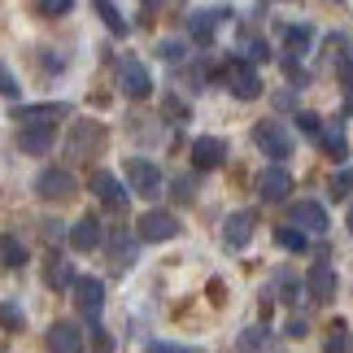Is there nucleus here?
I'll return each instance as SVG.
<instances>
[{"mask_svg": "<svg viewBox=\"0 0 353 353\" xmlns=\"http://www.w3.org/2000/svg\"><path fill=\"white\" fill-rule=\"evenodd\" d=\"M310 327H305V319H288V336H305Z\"/></svg>", "mask_w": 353, "mask_h": 353, "instance_id": "41", "label": "nucleus"}, {"mask_svg": "<svg viewBox=\"0 0 353 353\" xmlns=\"http://www.w3.org/2000/svg\"><path fill=\"white\" fill-rule=\"evenodd\" d=\"M161 61H170V65H179L183 57H188V44H183V39H161Z\"/></svg>", "mask_w": 353, "mask_h": 353, "instance_id": "33", "label": "nucleus"}, {"mask_svg": "<svg viewBox=\"0 0 353 353\" xmlns=\"http://www.w3.org/2000/svg\"><path fill=\"white\" fill-rule=\"evenodd\" d=\"M223 83H227V92H232L236 101H257V97H262V74H257V65L240 61V57L227 61Z\"/></svg>", "mask_w": 353, "mask_h": 353, "instance_id": "2", "label": "nucleus"}, {"mask_svg": "<svg viewBox=\"0 0 353 353\" xmlns=\"http://www.w3.org/2000/svg\"><path fill=\"white\" fill-rule=\"evenodd\" d=\"M253 144H257V153H266L275 166H283V157H292V135L283 122H253Z\"/></svg>", "mask_w": 353, "mask_h": 353, "instance_id": "1", "label": "nucleus"}, {"mask_svg": "<svg viewBox=\"0 0 353 353\" xmlns=\"http://www.w3.org/2000/svg\"><path fill=\"white\" fill-rule=\"evenodd\" d=\"M105 244H110V262H114V270H131V266H135V249H140V240H135L127 227H114Z\"/></svg>", "mask_w": 353, "mask_h": 353, "instance_id": "17", "label": "nucleus"}, {"mask_svg": "<svg viewBox=\"0 0 353 353\" xmlns=\"http://www.w3.org/2000/svg\"><path fill=\"white\" fill-rule=\"evenodd\" d=\"M39 227H44V240H48V244H52V240H61V223H52V219H48V223H39Z\"/></svg>", "mask_w": 353, "mask_h": 353, "instance_id": "39", "label": "nucleus"}, {"mask_svg": "<svg viewBox=\"0 0 353 353\" xmlns=\"http://www.w3.org/2000/svg\"><path fill=\"white\" fill-rule=\"evenodd\" d=\"M127 183L135 196H161V166L148 157H127Z\"/></svg>", "mask_w": 353, "mask_h": 353, "instance_id": "7", "label": "nucleus"}, {"mask_svg": "<svg viewBox=\"0 0 353 353\" xmlns=\"http://www.w3.org/2000/svg\"><path fill=\"white\" fill-rule=\"evenodd\" d=\"M70 114V105L61 101H48V105H18L13 110V122H22V127H57V118Z\"/></svg>", "mask_w": 353, "mask_h": 353, "instance_id": "11", "label": "nucleus"}, {"mask_svg": "<svg viewBox=\"0 0 353 353\" xmlns=\"http://www.w3.org/2000/svg\"><path fill=\"white\" fill-rule=\"evenodd\" d=\"M0 327L5 332H22L26 327V314H22L18 301H0Z\"/></svg>", "mask_w": 353, "mask_h": 353, "instance_id": "29", "label": "nucleus"}, {"mask_svg": "<svg viewBox=\"0 0 353 353\" xmlns=\"http://www.w3.org/2000/svg\"><path fill=\"white\" fill-rule=\"evenodd\" d=\"M105 140H110L105 122H74L70 140H65V153H70V157H101Z\"/></svg>", "mask_w": 353, "mask_h": 353, "instance_id": "5", "label": "nucleus"}, {"mask_svg": "<svg viewBox=\"0 0 353 353\" xmlns=\"http://www.w3.org/2000/svg\"><path fill=\"white\" fill-rule=\"evenodd\" d=\"M223 18H227L223 9H201V13H192V22H188V31H192V39H196V44H214V35H219Z\"/></svg>", "mask_w": 353, "mask_h": 353, "instance_id": "20", "label": "nucleus"}, {"mask_svg": "<svg viewBox=\"0 0 353 353\" xmlns=\"http://www.w3.org/2000/svg\"><path fill=\"white\" fill-rule=\"evenodd\" d=\"M310 39H314V31H310L305 22H301V26H283V44H288L283 52H288L292 61L301 57V52H310Z\"/></svg>", "mask_w": 353, "mask_h": 353, "instance_id": "25", "label": "nucleus"}, {"mask_svg": "<svg viewBox=\"0 0 353 353\" xmlns=\"http://www.w3.org/2000/svg\"><path fill=\"white\" fill-rule=\"evenodd\" d=\"M52 144H57V127H22L18 131V148L31 157H44Z\"/></svg>", "mask_w": 353, "mask_h": 353, "instance_id": "19", "label": "nucleus"}, {"mask_svg": "<svg viewBox=\"0 0 353 353\" xmlns=\"http://www.w3.org/2000/svg\"><path fill=\"white\" fill-rule=\"evenodd\" d=\"M144 353H192V349H188V345H170V341H153Z\"/></svg>", "mask_w": 353, "mask_h": 353, "instance_id": "37", "label": "nucleus"}, {"mask_svg": "<svg viewBox=\"0 0 353 353\" xmlns=\"http://www.w3.org/2000/svg\"><path fill=\"white\" fill-rule=\"evenodd\" d=\"M336 288H341V279H336V270L327 266V262H314L305 270V292L314 296L319 305H327V301H336Z\"/></svg>", "mask_w": 353, "mask_h": 353, "instance_id": "13", "label": "nucleus"}, {"mask_svg": "<svg viewBox=\"0 0 353 353\" xmlns=\"http://www.w3.org/2000/svg\"><path fill=\"white\" fill-rule=\"evenodd\" d=\"M253 227H257V214H253V210H236V214H227V223H223V240H227V249H244V244L253 240Z\"/></svg>", "mask_w": 353, "mask_h": 353, "instance_id": "15", "label": "nucleus"}, {"mask_svg": "<svg viewBox=\"0 0 353 353\" xmlns=\"http://www.w3.org/2000/svg\"><path fill=\"white\" fill-rule=\"evenodd\" d=\"M70 292H74L79 314H83L88 323H97V319H101V310H105V283H101V279H92V275H74Z\"/></svg>", "mask_w": 353, "mask_h": 353, "instance_id": "8", "label": "nucleus"}, {"mask_svg": "<svg viewBox=\"0 0 353 353\" xmlns=\"http://www.w3.org/2000/svg\"><path fill=\"white\" fill-rule=\"evenodd\" d=\"M166 110H170L174 118H188V110H183V105H179V101H174V97H166Z\"/></svg>", "mask_w": 353, "mask_h": 353, "instance_id": "42", "label": "nucleus"}, {"mask_svg": "<svg viewBox=\"0 0 353 353\" xmlns=\"http://www.w3.org/2000/svg\"><path fill=\"white\" fill-rule=\"evenodd\" d=\"M275 240H279V249H288V253H305L310 249V236H301L296 227H279Z\"/></svg>", "mask_w": 353, "mask_h": 353, "instance_id": "30", "label": "nucleus"}, {"mask_svg": "<svg viewBox=\"0 0 353 353\" xmlns=\"http://www.w3.org/2000/svg\"><path fill=\"white\" fill-rule=\"evenodd\" d=\"M44 341H48V353H83V332H79L74 323H65V319L52 323Z\"/></svg>", "mask_w": 353, "mask_h": 353, "instance_id": "18", "label": "nucleus"}, {"mask_svg": "<svg viewBox=\"0 0 353 353\" xmlns=\"http://www.w3.org/2000/svg\"><path fill=\"white\" fill-rule=\"evenodd\" d=\"M44 283H48V288H70V283H74V266L70 262H65V257H48V266H44Z\"/></svg>", "mask_w": 353, "mask_h": 353, "instance_id": "22", "label": "nucleus"}, {"mask_svg": "<svg viewBox=\"0 0 353 353\" xmlns=\"http://www.w3.org/2000/svg\"><path fill=\"white\" fill-rule=\"evenodd\" d=\"M314 140H319L323 148H327V157L336 161V166H341V161L349 157V135H345L341 122H323V131L314 135Z\"/></svg>", "mask_w": 353, "mask_h": 353, "instance_id": "21", "label": "nucleus"}, {"mask_svg": "<svg viewBox=\"0 0 353 353\" xmlns=\"http://www.w3.org/2000/svg\"><path fill=\"white\" fill-rule=\"evenodd\" d=\"M292 192V174L283 166H266L262 174H257V196L266 201V205H279V201H288Z\"/></svg>", "mask_w": 353, "mask_h": 353, "instance_id": "12", "label": "nucleus"}, {"mask_svg": "<svg viewBox=\"0 0 353 353\" xmlns=\"http://www.w3.org/2000/svg\"><path fill=\"white\" fill-rule=\"evenodd\" d=\"M179 232H183V223L166 210H148V214H140V223H135V240H144V244L179 240Z\"/></svg>", "mask_w": 353, "mask_h": 353, "instance_id": "3", "label": "nucleus"}, {"mask_svg": "<svg viewBox=\"0 0 353 353\" xmlns=\"http://www.w3.org/2000/svg\"><path fill=\"white\" fill-rule=\"evenodd\" d=\"M240 52H244L240 61H249V65H257V61H270V44H266L262 35H253V31H244V35H240Z\"/></svg>", "mask_w": 353, "mask_h": 353, "instance_id": "26", "label": "nucleus"}, {"mask_svg": "<svg viewBox=\"0 0 353 353\" xmlns=\"http://www.w3.org/2000/svg\"><path fill=\"white\" fill-rule=\"evenodd\" d=\"M92 345H97V353H114V336L105 332V327H97V336H92Z\"/></svg>", "mask_w": 353, "mask_h": 353, "instance_id": "38", "label": "nucleus"}, {"mask_svg": "<svg viewBox=\"0 0 353 353\" xmlns=\"http://www.w3.org/2000/svg\"><path fill=\"white\" fill-rule=\"evenodd\" d=\"M288 227H296L301 236H323L332 223H327V210H323L319 201H296L288 210Z\"/></svg>", "mask_w": 353, "mask_h": 353, "instance_id": "9", "label": "nucleus"}, {"mask_svg": "<svg viewBox=\"0 0 353 353\" xmlns=\"http://www.w3.org/2000/svg\"><path fill=\"white\" fill-rule=\"evenodd\" d=\"M327 196H332V201H345V196H353V166L332 170V179H327Z\"/></svg>", "mask_w": 353, "mask_h": 353, "instance_id": "27", "label": "nucleus"}, {"mask_svg": "<svg viewBox=\"0 0 353 353\" xmlns=\"http://www.w3.org/2000/svg\"><path fill=\"white\" fill-rule=\"evenodd\" d=\"M18 92H22V88H18V79H13L5 65H0V97H18Z\"/></svg>", "mask_w": 353, "mask_h": 353, "instance_id": "36", "label": "nucleus"}, {"mask_svg": "<svg viewBox=\"0 0 353 353\" xmlns=\"http://www.w3.org/2000/svg\"><path fill=\"white\" fill-rule=\"evenodd\" d=\"M262 341H266V327H244L240 332V353H257V349H262Z\"/></svg>", "mask_w": 353, "mask_h": 353, "instance_id": "32", "label": "nucleus"}, {"mask_svg": "<svg viewBox=\"0 0 353 353\" xmlns=\"http://www.w3.org/2000/svg\"><path fill=\"white\" fill-rule=\"evenodd\" d=\"M74 9V0H35V13L39 18H65Z\"/></svg>", "mask_w": 353, "mask_h": 353, "instance_id": "31", "label": "nucleus"}, {"mask_svg": "<svg viewBox=\"0 0 353 353\" xmlns=\"http://www.w3.org/2000/svg\"><path fill=\"white\" fill-rule=\"evenodd\" d=\"M118 83L127 92L131 101H148L153 97V74H148V65L140 57H122L118 61Z\"/></svg>", "mask_w": 353, "mask_h": 353, "instance_id": "6", "label": "nucleus"}, {"mask_svg": "<svg viewBox=\"0 0 353 353\" xmlns=\"http://www.w3.org/2000/svg\"><path fill=\"white\" fill-rule=\"evenodd\" d=\"M92 192H97V201L105 210H114V214H122L127 210V183L118 179V174H110V170H92Z\"/></svg>", "mask_w": 353, "mask_h": 353, "instance_id": "10", "label": "nucleus"}, {"mask_svg": "<svg viewBox=\"0 0 353 353\" xmlns=\"http://www.w3.org/2000/svg\"><path fill=\"white\" fill-rule=\"evenodd\" d=\"M92 9H97V13H101V22L110 26V35H118V39H122V35L131 31V26H127V18H122V9L114 5V0H92Z\"/></svg>", "mask_w": 353, "mask_h": 353, "instance_id": "24", "label": "nucleus"}, {"mask_svg": "<svg viewBox=\"0 0 353 353\" xmlns=\"http://www.w3.org/2000/svg\"><path fill=\"white\" fill-rule=\"evenodd\" d=\"M144 5V13H153V9H161V0H140Z\"/></svg>", "mask_w": 353, "mask_h": 353, "instance_id": "43", "label": "nucleus"}, {"mask_svg": "<svg viewBox=\"0 0 353 353\" xmlns=\"http://www.w3.org/2000/svg\"><path fill=\"white\" fill-rule=\"evenodd\" d=\"M341 79H345V101H349V114H353V57H341Z\"/></svg>", "mask_w": 353, "mask_h": 353, "instance_id": "35", "label": "nucleus"}, {"mask_svg": "<svg viewBox=\"0 0 353 353\" xmlns=\"http://www.w3.org/2000/svg\"><path fill=\"white\" fill-rule=\"evenodd\" d=\"M223 157H227V140H219V135H196L192 140V166L196 170L223 166Z\"/></svg>", "mask_w": 353, "mask_h": 353, "instance_id": "16", "label": "nucleus"}, {"mask_svg": "<svg viewBox=\"0 0 353 353\" xmlns=\"http://www.w3.org/2000/svg\"><path fill=\"white\" fill-rule=\"evenodd\" d=\"M345 227H349V232H353V205H349V219H345Z\"/></svg>", "mask_w": 353, "mask_h": 353, "instance_id": "44", "label": "nucleus"}, {"mask_svg": "<svg viewBox=\"0 0 353 353\" xmlns=\"http://www.w3.org/2000/svg\"><path fill=\"white\" fill-rule=\"evenodd\" d=\"M0 266H9V270H18V266H26V244H22V236H0Z\"/></svg>", "mask_w": 353, "mask_h": 353, "instance_id": "23", "label": "nucleus"}, {"mask_svg": "<svg viewBox=\"0 0 353 353\" xmlns=\"http://www.w3.org/2000/svg\"><path fill=\"white\" fill-rule=\"evenodd\" d=\"M70 244L79 253H92V249H101L105 244V223H101V214H83V219H79L74 227H70Z\"/></svg>", "mask_w": 353, "mask_h": 353, "instance_id": "14", "label": "nucleus"}, {"mask_svg": "<svg viewBox=\"0 0 353 353\" xmlns=\"http://www.w3.org/2000/svg\"><path fill=\"white\" fill-rule=\"evenodd\" d=\"M323 353H353V341H349V323L336 319L332 323V332H327V349Z\"/></svg>", "mask_w": 353, "mask_h": 353, "instance_id": "28", "label": "nucleus"}, {"mask_svg": "<svg viewBox=\"0 0 353 353\" xmlns=\"http://www.w3.org/2000/svg\"><path fill=\"white\" fill-rule=\"evenodd\" d=\"M174 201H192V192H188V179H174Z\"/></svg>", "mask_w": 353, "mask_h": 353, "instance_id": "40", "label": "nucleus"}, {"mask_svg": "<svg viewBox=\"0 0 353 353\" xmlns=\"http://www.w3.org/2000/svg\"><path fill=\"white\" fill-rule=\"evenodd\" d=\"M296 127H301L305 135H319V131H323V118H319L314 110H301V114H296Z\"/></svg>", "mask_w": 353, "mask_h": 353, "instance_id": "34", "label": "nucleus"}, {"mask_svg": "<svg viewBox=\"0 0 353 353\" xmlns=\"http://www.w3.org/2000/svg\"><path fill=\"white\" fill-rule=\"evenodd\" d=\"M31 188H35V196H39V201H52V205H61V201H70V196H74V188H79V183H74V174L65 170V166H44V170L35 174V183H31Z\"/></svg>", "mask_w": 353, "mask_h": 353, "instance_id": "4", "label": "nucleus"}]
</instances>
